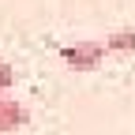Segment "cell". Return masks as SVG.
Here are the masks:
<instances>
[{
	"instance_id": "1",
	"label": "cell",
	"mask_w": 135,
	"mask_h": 135,
	"mask_svg": "<svg viewBox=\"0 0 135 135\" xmlns=\"http://www.w3.org/2000/svg\"><path fill=\"white\" fill-rule=\"evenodd\" d=\"M60 60L75 71H94V68L105 60V41H75L60 49Z\"/></svg>"
},
{
	"instance_id": "2",
	"label": "cell",
	"mask_w": 135,
	"mask_h": 135,
	"mask_svg": "<svg viewBox=\"0 0 135 135\" xmlns=\"http://www.w3.org/2000/svg\"><path fill=\"white\" fill-rule=\"evenodd\" d=\"M23 124H26V105L8 98V94H0V131H15Z\"/></svg>"
},
{
	"instance_id": "3",
	"label": "cell",
	"mask_w": 135,
	"mask_h": 135,
	"mask_svg": "<svg viewBox=\"0 0 135 135\" xmlns=\"http://www.w3.org/2000/svg\"><path fill=\"white\" fill-rule=\"evenodd\" d=\"M105 53H135V30H116L105 38Z\"/></svg>"
},
{
	"instance_id": "4",
	"label": "cell",
	"mask_w": 135,
	"mask_h": 135,
	"mask_svg": "<svg viewBox=\"0 0 135 135\" xmlns=\"http://www.w3.org/2000/svg\"><path fill=\"white\" fill-rule=\"evenodd\" d=\"M11 86H15V68L8 60H0V94H8Z\"/></svg>"
}]
</instances>
